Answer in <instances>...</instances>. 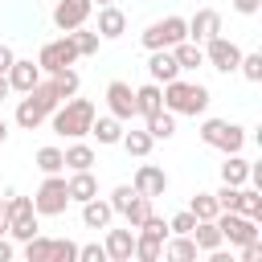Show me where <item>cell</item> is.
I'll use <instances>...</instances> for the list:
<instances>
[{
	"label": "cell",
	"mask_w": 262,
	"mask_h": 262,
	"mask_svg": "<svg viewBox=\"0 0 262 262\" xmlns=\"http://www.w3.org/2000/svg\"><path fill=\"white\" fill-rule=\"evenodd\" d=\"M33 164L41 168V176H53V172H66V156H61V147H37V156H33Z\"/></svg>",
	"instance_id": "f546056e"
},
{
	"label": "cell",
	"mask_w": 262,
	"mask_h": 262,
	"mask_svg": "<svg viewBox=\"0 0 262 262\" xmlns=\"http://www.w3.org/2000/svg\"><path fill=\"white\" fill-rule=\"evenodd\" d=\"M119 143L127 147V156H135V160H143V156L151 151V143H156V139H151L147 131H123V139H119Z\"/></svg>",
	"instance_id": "836d02e7"
},
{
	"label": "cell",
	"mask_w": 262,
	"mask_h": 262,
	"mask_svg": "<svg viewBox=\"0 0 262 262\" xmlns=\"http://www.w3.org/2000/svg\"><path fill=\"white\" fill-rule=\"evenodd\" d=\"M221 33V12L217 8H196L188 20V41H209Z\"/></svg>",
	"instance_id": "2e32d148"
},
{
	"label": "cell",
	"mask_w": 262,
	"mask_h": 262,
	"mask_svg": "<svg viewBox=\"0 0 262 262\" xmlns=\"http://www.w3.org/2000/svg\"><path fill=\"white\" fill-rule=\"evenodd\" d=\"M237 213H246L250 221H262V192H258V184H254V188L242 184V192H237Z\"/></svg>",
	"instance_id": "4dcf8cb0"
},
{
	"label": "cell",
	"mask_w": 262,
	"mask_h": 262,
	"mask_svg": "<svg viewBox=\"0 0 262 262\" xmlns=\"http://www.w3.org/2000/svg\"><path fill=\"white\" fill-rule=\"evenodd\" d=\"M131 188L156 201V196H164V192H168V172H164V168H156V164H139V168H135Z\"/></svg>",
	"instance_id": "7c38bea8"
},
{
	"label": "cell",
	"mask_w": 262,
	"mask_h": 262,
	"mask_svg": "<svg viewBox=\"0 0 262 262\" xmlns=\"http://www.w3.org/2000/svg\"><path fill=\"white\" fill-rule=\"evenodd\" d=\"M8 94H12V86H8V74H0V102H4Z\"/></svg>",
	"instance_id": "c3c4849f"
},
{
	"label": "cell",
	"mask_w": 262,
	"mask_h": 262,
	"mask_svg": "<svg viewBox=\"0 0 262 262\" xmlns=\"http://www.w3.org/2000/svg\"><path fill=\"white\" fill-rule=\"evenodd\" d=\"M94 102L90 98H66V102H57V111L49 115L53 119V131L57 135H66V139H82V135H90V123H94Z\"/></svg>",
	"instance_id": "7a4b0ae2"
},
{
	"label": "cell",
	"mask_w": 262,
	"mask_h": 262,
	"mask_svg": "<svg viewBox=\"0 0 262 262\" xmlns=\"http://www.w3.org/2000/svg\"><path fill=\"white\" fill-rule=\"evenodd\" d=\"M0 205H4V196H0Z\"/></svg>",
	"instance_id": "f5cc1de1"
},
{
	"label": "cell",
	"mask_w": 262,
	"mask_h": 262,
	"mask_svg": "<svg viewBox=\"0 0 262 262\" xmlns=\"http://www.w3.org/2000/svg\"><path fill=\"white\" fill-rule=\"evenodd\" d=\"M49 246H53V237L33 233V237L25 242V258H29V262H49Z\"/></svg>",
	"instance_id": "8d00e7d4"
},
{
	"label": "cell",
	"mask_w": 262,
	"mask_h": 262,
	"mask_svg": "<svg viewBox=\"0 0 262 262\" xmlns=\"http://www.w3.org/2000/svg\"><path fill=\"white\" fill-rule=\"evenodd\" d=\"M45 74H41V66L33 61V57H16L12 66H8V86L16 90V94H25V90H33L37 82H41Z\"/></svg>",
	"instance_id": "4fadbf2b"
},
{
	"label": "cell",
	"mask_w": 262,
	"mask_h": 262,
	"mask_svg": "<svg viewBox=\"0 0 262 262\" xmlns=\"http://www.w3.org/2000/svg\"><path fill=\"white\" fill-rule=\"evenodd\" d=\"M237 250H242V262H258V258H262V242H258V237L246 242V246H237Z\"/></svg>",
	"instance_id": "ee69618b"
},
{
	"label": "cell",
	"mask_w": 262,
	"mask_h": 262,
	"mask_svg": "<svg viewBox=\"0 0 262 262\" xmlns=\"http://www.w3.org/2000/svg\"><path fill=\"white\" fill-rule=\"evenodd\" d=\"M111 217H115L111 201H102V196L82 201V225H86V229H106V225H111Z\"/></svg>",
	"instance_id": "d6986e66"
},
{
	"label": "cell",
	"mask_w": 262,
	"mask_h": 262,
	"mask_svg": "<svg viewBox=\"0 0 262 262\" xmlns=\"http://www.w3.org/2000/svg\"><path fill=\"white\" fill-rule=\"evenodd\" d=\"M131 196H135V188H131V184H115V188H111V209L123 217V209L131 205Z\"/></svg>",
	"instance_id": "60d3db41"
},
{
	"label": "cell",
	"mask_w": 262,
	"mask_h": 262,
	"mask_svg": "<svg viewBox=\"0 0 262 262\" xmlns=\"http://www.w3.org/2000/svg\"><path fill=\"white\" fill-rule=\"evenodd\" d=\"M78 258L82 262H106V250L98 242H90V246H78Z\"/></svg>",
	"instance_id": "7bdbcfd3"
},
{
	"label": "cell",
	"mask_w": 262,
	"mask_h": 262,
	"mask_svg": "<svg viewBox=\"0 0 262 262\" xmlns=\"http://www.w3.org/2000/svg\"><path fill=\"white\" fill-rule=\"evenodd\" d=\"M156 111H164V86L160 82H143L139 90H135V115H156Z\"/></svg>",
	"instance_id": "ffe728a7"
},
{
	"label": "cell",
	"mask_w": 262,
	"mask_h": 262,
	"mask_svg": "<svg viewBox=\"0 0 262 262\" xmlns=\"http://www.w3.org/2000/svg\"><path fill=\"white\" fill-rule=\"evenodd\" d=\"M45 119H49V111H45V106H41V102H37V98H33V94L25 90V98L16 102V123H20L25 131H37V127H41Z\"/></svg>",
	"instance_id": "44dd1931"
},
{
	"label": "cell",
	"mask_w": 262,
	"mask_h": 262,
	"mask_svg": "<svg viewBox=\"0 0 262 262\" xmlns=\"http://www.w3.org/2000/svg\"><path fill=\"white\" fill-rule=\"evenodd\" d=\"M192 242H196L201 254H209V250L221 246V229H217L213 221H196V225H192Z\"/></svg>",
	"instance_id": "1f68e13d"
},
{
	"label": "cell",
	"mask_w": 262,
	"mask_h": 262,
	"mask_svg": "<svg viewBox=\"0 0 262 262\" xmlns=\"http://www.w3.org/2000/svg\"><path fill=\"white\" fill-rule=\"evenodd\" d=\"M237 70H242L246 82H262V53H242Z\"/></svg>",
	"instance_id": "f35d334b"
},
{
	"label": "cell",
	"mask_w": 262,
	"mask_h": 262,
	"mask_svg": "<svg viewBox=\"0 0 262 262\" xmlns=\"http://www.w3.org/2000/svg\"><path fill=\"white\" fill-rule=\"evenodd\" d=\"M61 156H66V168H70V172L94 168V147H90V143H70V147L61 151Z\"/></svg>",
	"instance_id": "f1b7e54d"
},
{
	"label": "cell",
	"mask_w": 262,
	"mask_h": 262,
	"mask_svg": "<svg viewBox=\"0 0 262 262\" xmlns=\"http://www.w3.org/2000/svg\"><path fill=\"white\" fill-rule=\"evenodd\" d=\"M188 213H192L196 221H213V217L221 213V205H217V196H213V192H196V196L188 201Z\"/></svg>",
	"instance_id": "d6a6232c"
},
{
	"label": "cell",
	"mask_w": 262,
	"mask_h": 262,
	"mask_svg": "<svg viewBox=\"0 0 262 262\" xmlns=\"http://www.w3.org/2000/svg\"><path fill=\"white\" fill-rule=\"evenodd\" d=\"M90 12H94V0H57V4H53V25H57L61 33H70V29L86 25Z\"/></svg>",
	"instance_id": "30bf717a"
},
{
	"label": "cell",
	"mask_w": 262,
	"mask_h": 262,
	"mask_svg": "<svg viewBox=\"0 0 262 262\" xmlns=\"http://www.w3.org/2000/svg\"><path fill=\"white\" fill-rule=\"evenodd\" d=\"M70 41H74V49H78V57H94L98 53V29H86V25H78V29H70Z\"/></svg>",
	"instance_id": "4316f807"
},
{
	"label": "cell",
	"mask_w": 262,
	"mask_h": 262,
	"mask_svg": "<svg viewBox=\"0 0 262 262\" xmlns=\"http://www.w3.org/2000/svg\"><path fill=\"white\" fill-rule=\"evenodd\" d=\"M160 254H164V242L139 229V233H135V258H139V262H156Z\"/></svg>",
	"instance_id": "e575fe53"
},
{
	"label": "cell",
	"mask_w": 262,
	"mask_h": 262,
	"mask_svg": "<svg viewBox=\"0 0 262 262\" xmlns=\"http://www.w3.org/2000/svg\"><path fill=\"white\" fill-rule=\"evenodd\" d=\"M98 4H115V0H98Z\"/></svg>",
	"instance_id": "816d5d0a"
},
{
	"label": "cell",
	"mask_w": 262,
	"mask_h": 262,
	"mask_svg": "<svg viewBox=\"0 0 262 262\" xmlns=\"http://www.w3.org/2000/svg\"><path fill=\"white\" fill-rule=\"evenodd\" d=\"M66 205H70L66 176H61V172L45 176V180H41V188L33 192V209H37V217H61V213H66Z\"/></svg>",
	"instance_id": "8992f818"
},
{
	"label": "cell",
	"mask_w": 262,
	"mask_h": 262,
	"mask_svg": "<svg viewBox=\"0 0 262 262\" xmlns=\"http://www.w3.org/2000/svg\"><path fill=\"white\" fill-rule=\"evenodd\" d=\"M8 139V123H4V115H0V143Z\"/></svg>",
	"instance_id": "f907efd6"
},
{
	"label": "cell",
	"mask_w": 262,
	"mask_h": 262,
	"mask_svg": "<svg viewBox=\"0 0 262 262\" xmlns=\"http://www.w3.org/2000/svg\"><path fill=\"white\" fill-rule=\"evenodd\" d=\"M201 49H205V61L217 70V74H233L237 70V61H242V49H237V41H229V37H209V41H201Z\"/></svg>",
	"instance_id": "9c48e42d"
},
{
	"label": "cell",
	"mask_w": 262,
	"mask_h": 262,
	"mask_svg": "<svg viewBox=\"0 0 262 262\" xmlns=\"http://www.w3.org/2000/svg\"><path fill=\"white\" fill-rule=\"evenodd\" d=\"M0 233H8V217H4V205H0Z\"/></svg>",
	"instance_id": "681fc988"
},
{
	"label": "cell",
	"mask_w": 262,
	"mask_h": 262,
	"mask_svg": "<svg viewBox=\"0 0 262 262\" xmlns=\"http://www.w3.org/2000/svg\"><path fill=\"white\" fill-rule=\"evenodd\" d=\"M78 258V242H70V237H53V246H49V262H74Z\"/></svg>",
	"instance_id": "74e56055"
},
{
	"label": "cell",
	"mask_w": 262,
	"mask_h": 262,
	"mask_svg": "<svg viewBox=\"0 0 262 262\" xmlns=\"http://www.w3.org/2000/svg\"><path fill=\"white\" fill-rule=\"evenodd\" d=\"M135 229H143V233H151V237H160V242H168V221H164V217H160L156 209H151V213H147V217H143V221H139Z\"/></svg>",
	"instance_id": "ab89813d"
},
{
	"label": "cell",
	"mask_w": 262,
	"mask_h": 262,
	"mask_svg": "<svg viewBox=\"0 0 262 262\" xmlns=\"http://www.w3.org/2000/svg\"><path fill=\"white\" fill-rule=\"evenodd\" d=\"M209 90L201 86V82H184V78H172V82H164V111H172V115H205L209 111Z\"/></svg>",
	"instance_id": "6da1fadb"
},
{
	"label": "cell",
	"mask_w": 262,
	"mask_h": 262,
	"mask_svg": "<svg viewBox=\"0 0 262 262\" xmlns=\"http://www.w3.org/2000/svg\"><path fill=\"white\" fill-rule=\"evenodd\" d=\"M102 250H106L111 262H131V258H135V229H131V225H127V229H106Z\"/></svg>",
	"instance_id": "5bb4252c"
},
{
	"label": "cell",
	"mask_w": 262,
	"mask_h": 262,
	"mask_svg": "<svg viewBox=\"0 0 262 262\" xmlns=\"http://www.w3.org/2000/svg\"><path fill=\"white\" fill-rule=\"evenodd\" d=\"M213 225L221 229V242H229V246H246V242H254L262 229H258V221H250L246 213H233V209H221L217 217H213Z\"/></svg>",
	"instance_id": "52a82bcc"
},
{
	"label": "cell",
	"mask_w": 262,
	"mask_h": 262,
	"mask_svg": "<svg viewBox=\"0 0 262 262\" xmlns=\"http://www.w3.org/2000/svg\"><path fill=\"white\" fill-rule=\"evenodd\" d=\"M172 242H164V258H176V262H188V258H196L201 250H196V242H192V233H168Z\"/></svg>",
	"instance_id": "484cf974"
},
{
	"label": "cell",
	"mask_w": 262,
	"mask_h": 262,
	"mask_svg": "<svg viewBox=\"0 0 262 262\" xmlns=\"http://www.w3.org/2000/svg\"><path fill=\"white\" fill-rule=\"evenodd\" d=\"M188 37V20L184 16H164V20H151L147 29H143V49L151 53V49H172V45H180Z\"/></svg>",
	"instance_id": "5b68a950"
},
{
	"label": "cell",
	"mask_w": 262,
	"mask_h": 262,
	"mask_svg": "<svg viewBox=\"0 0 262 262\" xmlns=\"http://www.w3.org/2000/svg\"><path fill=\"white\" fill-rule=\"evenodd\" d=\"M127 33V12L119 4H98V37L102 41H115Z\"/></svg>",
	"instance_id": "9a60e30c"
},
{
	"label": "cell",
	"mask_w": 262,
	"mask_h": 262,
	"mask_svg": "<svg viewBox=\"0 0 262 262\" xmlns=\"http://www.w3.org/2000/svg\"><path fill=\"white\" fill-rule=\"evenodd\" d=\"M147 213H151V196H143V192H135V196H131V205L123 209V217H127V225H131V229H135Z\"/></svg>",
	"instance_id": "d590c367"
},
{
	"label": "cell",
	"mask_w": 262,
	"mask_h": 262,
	"mask_svg": "<svg viewBox=\"0 0 262 262\" xmlns=\"http://www.w3.org/2000/svg\"><path fill=\"white\" fill-rule=\"evenodd\" d=\"M151 139H172L176 135V115L172 111H156V115H147V127H143Z\"/></svg>",
	"instance_id": "83f0119b"
},
{
	"label": "cell",
	"mask_w": 262,
	"mask_h": 262,
	"mask_svg": "<svg viewBox=\"0 0 262 262\" xmlns=\"http://www.w3.org/2000/svg\"><path fill=\"white\" fill-rule=\"evenodd\" d=\"M106 106H111V115H115V119L131 123V119H135V90H131L123 78L106 82Z\"/></svg>",
	"instance_id": "8fae6325"
},
{
	"label": "cell",
	"mask_w": 262,
	"mask_h": 262,
	"mask_svg": "<svg viewBox=\"0 0 262 262\" xmlns=\"http://www.w3.org/2000/svg\"><path fill=\"white\" fill-rule=\"evenodd\" d=\"M16 61V53H12V45H4L0 41V74H8V66Z\"/></svg>",
	"instance_id": "bcb514c9"
},
{
	"label": "cell",
	"mask_w": 262,
	"mask_h": 262,
	"mask_svg": "<svg viewBox=\"0 0 262 262\" xmlns=\"http://www.w3.org/2000/svg\"><path fill=\"white\" fill-rule=\"evenodd\" d=\"M90 135H94L102 147H111V143H119V139H123V119H115V115H94Z\"/></svg>",
	"instance_id": "7402d4cb"
},
{
	"label": "cell",
	"mask_w": 262,
	"mask_h": 262,
	"mask_svg": "<svg viewBox=\"0 0 262 262\" xmlns=\"http://www.w3.org/2000/svg\"><path fill=\"white\" fill-rule=\"evenodd\" d=\"M4 217H8V233H12L16 242H29L33 233H41V225H37V209H33V196L8 192V201H4Z\"/></svg>",
	"instance_id": "3957f363"
},
{
	"label": "cell",
	"mask_w": 262,
	"mask_h": 262,
	"mask_svg": "<svg viewBox=\"0 0 262 262\" xmlns=\"http://www.w3.org/2000/svg\"><path fill=\"white\" fill-rule=\"evenodd\" d=\"M229 4H233V8L242 12V16H254V12L262 8V0H229Z\"/></svg>",
	"instance_id": "f6af8a7d"
},
{
	"label": "cell",
	"mask_w": 262,
	"mask_h": 262,
	"mask_svg": "<svg viewBox=\"0 0 262 262\" xmlns=\"http://www.w3.org/2000/svg\"><path fill=\"white\" fill-rule=\"evenodd\" d=\"M201 139L209 147H217L221 156H229V151H242L246 147V127H237L229 119H205L201 123Z\"/></svg>",
	"instance_id": "277c9868"
},
{
	"label": "cell",
	"mask_w": 262,
	"mask_h": 262,
	"mask_svg": "<svg viewBox=\"0 0 262 262\" xmlns=\"http://www.w3.org/2000/svg\"><path fill=\"white\" fill-rule=\"evenodd\" d=\"M74 61H78V49H74L70 33H66V37H53V41H45V45H41V53H37V66H41V74H57V70H66V66H74Z\"/></svg>",
	"instance_id": "ba28073f"
},
{
	"label": "cell",
	"mask_w": 262,
	"mask_h": 262,
	"mask_svg": "<svg viewBox=\"0 0 262 262\" xmlns=\"http://www.w3.org/2000/svg\"><path fill=\"white\" fill-rule=\"evenodd\" d=\"M49 78V86H53V94L66 102V98H74L78 94V86H82V78H78V70L74 66H66V70H57V74H45Z\"/></svg>",
	"instance_id": "603a6c76"
},
{
	"label": "cell",
	"mask_w": 262,
	"mask_h": 262,
	"mask_svg": "<svg viewBox=\"0 0 262 262\" xmlns=\"http://www.w3.org/2000/svg\"><path fill=\"white\" fill-rule=\"evenodd\" d=\"M221 184H250V160H242V151H229L221 164Z\"/></svg>",
	"instance_id": "cb8c5ba5"
},
{
	"label": "cell",
	"mask_w": 262,
	"mask_h": 262,
	"mask_svg": "<svg viewBox=\"0 0 262 262\" xmlns=\"http://www.w3.org/2000/svg\"><path fill=\"white\" fill-rule=\"evenodd\" d=\"M147 74H151V82H172V78H180V66H176V57H172V49H151V57H147Z\"/></svg>",
	"instance_id": "e0dca14e"
},
{
	"label": "cell",
	"mask_w": 262,
	"mask_h": 262,
	"mask_svg": "<svg viewBox=\"0 0 262 262\" xmlns=\"http://www.w3.org/2000/svg\"><path fill=\"white\" fill-rule=\"evenodd\" d=\"M192 225H196V217H192L188 209H180V213L168 221V233H192Z\"/></svg>",
	"instance_id": "b9f144b4"
},
{
	"label": "cell",
	"mask_w": 262,
	"mask_h": 262,
	"mask_svg": "<svg viewBox=\"0 0 262 262\" xmlns=\"http://www.w3.org/2000/svg\"><path fill=\"white\" fill-rule=\"evenodd\" d=\"M66 192H70V201H90V196H98V180H94V172L90 168H82V172H70L66 176Z\"/></svg>",
	"instance_id": "ac0fdd59"
},
{
	"label": "cell",
	"mask_w": 262,
	"mask_h": 262,
	"mask_svg": "<svg viewBox=\"0 0 262 262\" xmlns=\"http://www.w3.org/2000/svg\"><path fill=\"white\" fill-rule=\"evenodd\" d=\"M172 57H176V66L180 70H196V66H205V49H201V41H180V45H172Z\"/></svg>",
	"instance_id": "d4e9b609"
},
{
	"label": "cell",
	"mask_w": 262,
	"mask_h": 262,
	"mask_svg": "<svg viewBox=\"0 0 262 262\" xmlns=\"http://www.w3.org/2000/svg\"><path fill=\"white\" fill-rule=\"evenodd\" d=\"M12 254H16V250H12V242H8V237H4V233H0V262H8V258H12Z\"/></svg>",
	"instance_id": "7dc6e473"
}]
</instances>
